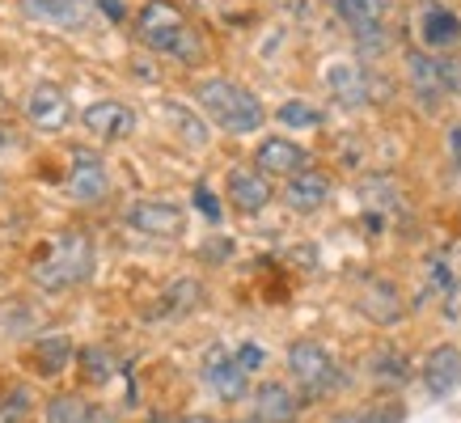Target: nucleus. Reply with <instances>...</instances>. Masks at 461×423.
<instances>
[{"mask_svg": "<svg viewBox=\"0 0 461 423\" xmlns=\"http://www.w3.org/2000/svg\"><path fill=\"white\" fill-rule=\"evenodd\" d=\"M81 123L98 140H127L136 131V111L123 106V102H94V106H85Z\"/></svg>", "mask_w": 461, "mask_h": 423, "instance_id": "nucleus-9", "label": "nucleus"}, {"mask_svg": "<svg viewBox=\"0 0 461 423\" xmlns=\"http://www.w3.org/2000/svg\"><path fill=\"white\" fill-rule=\"evenodd\" d=\"M246 368H241L238 352H224V347H212L208 360H203V381H208L212 390L221 398H229V402H238L241 394H246Z\"/></svg>", "mask_w": 461, "mask_h": 423, "instance_id": "nucleus-11", "label": "nucleus"}, {"mask_svg": "<svg viewBox=\"0 0 461 423\" xmlns=\"http://www.w3.org/2000/svg\"><path fill=\"white\" fill-rule=\"evenodd\" d=\"M166 114L182 127V136H186V144H195V148H203V144H208V131H203V123H199L195 114H186L182 106H174V102L166 106Z\"/></svg>", "mask_w": 461, "mask_h": 423, "instance_id": "nucleus-26", "label": "nucleus"}, {"mask_svg": "<svg viewBox=\"0 0 461 423\" xmlns=\"http://www.w3.org/2000/svg\"><path fill=\"white\" fill-rule=\"evenodd\" d=\"M420 39L432 47V51H448L461 42V17L445 4H428L420 14Z\"/></svg>", "mask_w": 461, "mask_h": 423, "instance_id": "nucleus-18", "label": "nucleus"}, {"mask_svg": "<svg viewBox=\"0 0 461 423\" xmlns=\"http://www.w3.org/2000/svg\"><path fill=\"white\" fill-rule=\"evenodd\" d=\"M26 119L39 127V131H47V136L64 131L72 119V106H68V98H64V89H56V85H34L26 98Z\"/></svg>", "mask_w": 461, "mask_h": 423, "instance_id": "nucleus-8", "label": "nucleus"}, {"mask_svg": "<svg viewBox=\"0 0 461 423\" xmlns=\"http://www.w3.org/2000/svg\"><path fill=\"white\" fill-rule=\"evenodd\" d=\"M301 398H296V390H288L284 381H267V385H258L254 390V419L258 423H293L296 415H301Z\"/></svg>", "mask_w": 461, "mask_h": 423, "instance_id": "nucleus-15", "label": "nucleus"}, {"mask_svg": "<svg viewBox=\"0 0 461 423\" xmlns=\"http://www.w3.org/2000/svg\"><path fill=\"white\" fill-rule=\"evenodd\" d=\"M111 191V174H106V161L89 148H72L68 161V195L81 203V208H94L102 203Z\"/></svg>", "mask_w": 461, "mask_h": 423, "instance_id": "nucleus-5", "label": "nucleus"}, {"mask_svg": "<svg viewBox=\"0 0 461 423\" xmlns=\"http://www.w3.org/2000/svg\"><path fill=\"white\" fill-rule=\"evenodd\" d=\"M30 415V390H14L0 402V423H22Z\"/></svg>", "mask_w": 461, "mask_h": 423, "instance_id": "nucleus-28", "label": "nucleus"}, {"mask_svg": "<svg viewBox=\"0 0 461 423\" xmlns=\"http://www.w3.org/2000/svg\"><path fill=\"white\" fill-rule=\"evenodd\" d=\"M178 423H216V419H208V415H186V419H178Z\"/></svg>", "mask_w": 461, "mask_h": 423, "instance_id": "nucleus-33", "label": "nucleus"}, {"mask_svg": "<svg viewBox=\"0 0 461 423\" xmlns=\"http://www.w3.org/2000/svg\"><path fill=\"white\" fill-rule=\"evenodd\" d=\"M42 423H102V415L94 410V402H85V398L59 394V398H51V402H47Z\"/></svg>", "mask_w": 461, "mask_h": 423, "instance_id": "nucleus-20", "label": "nucleus"}, {"mask_svg": "<svg viewBox=\"0 0 461 423\" xmlns=\"http://www.w3.org/2000/svg\"><path fill=\"white\" fill-rule=\"evenodd\" d=\"M123 220L136 233H149V238H178L182 229H186L182 208L178 203H166V199H140V203H131Z\"/></svg>", "mask_w": 461, "mask_h": 423, "instance_id": "nucleus-6", "label": "nucleus"}, {"mask_svg": "<svg viewBox=\"0 0 461 423\" xmlns=\"http://www.w3.org/2000/svg\"><path fill=\"white\" fill-rule=\"evenodd\" d=\"M428 284H432L440 296H453V292H457V275H453V267H448L445 254L428 258Z\"/></svg>", "mask_w": 461, "mask_h": 423, "instance_id": "nucleus-25", "label": "nucleus"}, {"mask_svg": "<svg viewBox=\"0 0 461 423\" xmlns=\"http://www.w3.org/2000/svg\"><path fill=\"white\" fill-rule=\"evenodd\" d=\"M356 310L368 318V322H377V326H393V322H402V292L393 288L390 280H368L360 288V296H356Z\"/></svg>", "mask_w": 461, "mask_h": 423, "instance_id": "nucleus-10", "label": "nucleus"}, {"mask_svg": "<svg viewBox=\"0 0 461 423\" xmlns=\"http://www.w3.org/2000/svg\"><path fill=\"white\" fill-rule=\"evenodd\" d=\"M368 377L377 381V385H406L411 381V364L393 347H385V352H377L368 360Z\"/></svg>", "mask_w": 461, "mask_h": 423, "instance_id": "nucleus-23", "label": "nucleus"}, {"mask_svg": "<svg viewBox=\"0 0 461 423\" xmlns=\"http://www.w3.org/2000/svg\"><path fill=\"white\" fill-rule=\"evenodd\" d=\"M326 85L335 89V98L343 102V106H364L368 102V76H364L360 64H330L326 68Z\"/></svg>", "mask_w": 461, "mask_h": 423, "instance_id": "nucleus-19", "label": "nucleus"}, {"mask_svg": "<svg viewBox=\"0 0 461 423\" xmlns=\"http://www.w3.org/2000/svg\"><path fill=\"white\" fill-rule=\"evenodd\" d=\"M89 271H94V246L85 238L81 229H68V233H59L56 246L47 258L34 263V284H39L42 292H64L72 284L89 280Z\"/></svg>", "mask_w": 461, "mask_h": 423, "instance_id": "nucleus-3", "label": "nucleus"}, {"mask_svg": "<svg viewBox=\"0 0 461 423\" xmlns=\"http://www.w3.org/2000/svg\"><path fill=\"white\" fill-rule=\"evenodd\" d=\"M229 199H233V208L254 216V212H263L271 203V183H267V174L258 166H233L229 169Z\"/></svg>", "mask_w": 461, "mask_h": 423, "instance_id": "nucleus-13", "label": "nucleus"}, {"mask_svg": "<svg viewBox=\"0 0 461 423\" xmlns=\"http://www.w3.org/2000/svg\"><path fill=\"white\" fill-rule=\"evenodd\" d=\"M280 123H288V127H318L321 114L313 111L309 102H284V106H280Z\"/></svg>", "mask_w": 461, "mask_h": 423, "instance_id": "nucleus-27", "label": "nucleus"}, {"mask_svg": "<svg viewBox=\"0 0 461 423\" xmlns=\"http://www.w3.org/2000/svg\"><path fill=\"white\" fill-rule=\"evenodd\" d=\"M195 98H199V106H203V114H208L212 123L221 127V131H233V136H250V131H258L263 119H267L263 102L254 98L250 89L224 81V76L203 81L195 89Z\"/></svg>", "mask_w": 461, "mask_h": 423, "instance_id": "nucleus-2", "label": "nucleus"}, {"mask_svg": "<svg viewBox=\"0 0 461 423\" xmlns=\"http://www.w3.org/2000/svg\"><path fill=\"white\" fill-rule=\"evenodd\" d=\"M423 385H428L432 398H448L461 385V352L453 343H440V347L428 352V360H423Z\"/></svg>", "mask_w": 461, "mask_h": 423, "instance_id": "nucleus-14", "label": "nucleus"}, {"mask_svg": "<svg viewBox=\"0 0 461 423\" xmlns=\"http://www.w3.org/2000/svg\"><path fill=\"white\" fill-rule=\"evenodd\" d=\"M351 30L356 26H368V22H385L390 14V0H326Z\"/></svg>", "mask_w": 461, "mask_h": 423, "instance_id": "nucleus-22", "label": "nucleus"}, {"mask_svg": "<svg viewBox=\"0 0 461 423\" xmlns=\"http://www.w3.org/2000/svg\"><path fill=\"white\" fill-rule=\"evenodd\" d=\"M238 360H241V368H246V373H258V368H263V360H267V352L258 347V343H241Z\"/></svg>", "mask_w": 461, "mask_h": 423, "instance_id": "nucleus-30", "label": "nucleus"}, {"mask_svg": "<svg viewBox=\"0 0 461 423\" xmlns=\"http://www.w3.org/2000/svg\"><path fill=\"white\" fill-rule=\"evenodd\" d=\"M406 76H411V89H415V98L423 102V111H436L440 98L453 94V89H448V76H445V59H432V56H423V51H411V56H406Z\"/></svg>", "mask_w": 461, "mask_h": 423, "instance_id": "nucleus-7", "label": "nucleus"}, {"mask_svg": "<svg viewBox=\"0 0 461 423\" xmlns=\"http://www.w3.org/2000/svg\"><path fill=\"white\" fill-rule=\"evenodd\" d=\"M102 9H106V14L111 17H123V4H119V0H98Z\"/></svg>", "mask_w": 461, "mask_h": 423, "instance_id": "nucleus-32", "label": "nucleus"}, {"mask_svg": "<svg viewBox=\"0 0 461 423\" xmlns=\"http://www.w3.org/2000/svg\"><path fill=\"white\" fill-rule=\"evenodd\" d=\"M140 42L153 47L157 56L182 59V64H195L203 56V42L191 30V22L182 17V9H174L169 0H149L140 9Z\"/></svg>", "mask_w": 461, "mask_h": 423, "instance_id": "nucleus-1", "label": "nucleus"}, {"mask_svg": "<svg viewBox=\"0 0 461 423\" xmlns=\"http://www.w3.org/2000/svg\"><path fill=\"white\" fill-rule=\"evenodd\" d=\"M199 296H203V288L195 280H178L169 292H161V305H153L149 318H182V313H191L199 305Z\"/></svg>", "mask_w": 461, "mask_h": 423, "instance_id": "nucleus-21", "label": "nucleus"}, {"mask_svg": "<svg viewBox=\"0 0 461 423\" xmlns=\"http://www.w3.org/2000/svg\"><path fill=\"white\" fill-rule=\"evenodd\" d=\"M81 360L89 364V377H94V381H111L114 377V360H111V356L102 360V347H85Z\"/></svg>", "mask_w": 461, "mask_h": 423, "instance_id": "nucleus-29", "label": "nucleus"}, {"mask_svg": "<svg viewBox=\"0 0 461 423\" xmlns=\"http://www.w3.org/2000/svg\"><path fill=\"white\" fill-rule=\"evenodd\" d=\"M72 360V343L64 335H42L39 338V368L47 373V377H56V373H64V364Z\"/></svg>", "mask_w": 461, "mask_h": 423, "instance_id": "nucleus-24", "label": "nucleus"}, {"mask_svg": "<svg viewBox=\"0 0 461 423\" xmlns=\"http://www.w3.org/2000/svg\"><path fill=\"white\" fill-rule=\"evenodd\" d=\"M195 203H199V212H203V216H208L212 225H216V220H221V203H216V195H212L208 186H199V191H195Z\"/></svg>", "mask_w": 461, "mask_h": 423, "instance_id": "nucleus-31", "label": "nucleus"}, {"mask_svg": "<svg viewBox=\"0 0 461 423\" xmlns=\"http://www.w3.org/2000/svg\"><path fill=\"white\" fill-rule=\"evenodd\" d=\"M22 17L51 30H85L89 4L85 0H22Z\"/></svg>", "mask_w": 461, "mask_h": 423, "instance_id": "nucleus-12", "label": "nucleus"}, {"mask_svg": "<svg viewBox=\"0 0 461 423\" xmlns=\"http://www.w3.org/2000/svg\"><path fill=\"white\" fill-rule=\"evenodd\" d=\"M326 199H330V178L321 169H301L284 186V203L293 212H318Z\"/></svg>", "mask_w": 461, "mask_h": 423, "instance_id": "nucleus-17", "label": "nucleus"}, {"mask_svg": "<svg viewBox=\"0 0 461 423\" xmlns=\"http://www.w3.org/2000/svg\"><path fill=\"white\" fill-rule=\"evenodd\" d=\"M288 373L305 390V398H326L343 381L335 356L326 352L321 343H313V338H296L293 347H288Z\"/></svg>", "mask_w": 461, "mask_h": 423, "instance_id": "nucleus-4", "label": "nucleus"}, {"mask_svg": "<svg viewBox=\"0 0 461 423\" xmlns=\"http://www.w3.org/2000/svg\"><path fill=\"white\" fill-rule=\"evenodd\" d=\"M254 166L263 169V174H280V178H293L301 169H309V153L301 144L284 140V136H271V140L258 144V153H254Z\"/></svg>", "mask_w": 461, "mask_h": 423, "instance_id": "nucleus-16", "label": "nucleus"}]
</instances>
